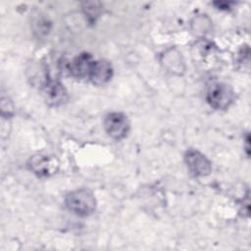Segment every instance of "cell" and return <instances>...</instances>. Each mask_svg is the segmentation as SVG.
Returning a JSON list of instances; mask_svg holds the SVG:
<instances>
[{
  "label": "cell",
  "instance_id": "6da1fadb",
  "mask_svg": "<svg viewBox=\"0 0 251 251\" xmlns=\"http://www.w3.org/2000/svg\"><path fill=\"white\" fill-rule=\"evenodd\" d=\"M65 203L71 212L81 217L91 215L96 209L95 196L87 188H79L70 192L66 196Z\"/></svg>",
  "mask_w": 251,
  "mask_h": 251
},
{
  "label": "cell",
  "instance_id": "7a4b0ae2",
  "mask_svg": "<svg viewBox=\"0 0 251 251\" xmlns=\"http://www.w3.org/2000/svg\"><path fill=\"white\" fill-rule=\"evenodd\" d=\"M206 99L209 105L214 109L226 110L233 102L234 92L228 84L224 82H216L209 87Z\"/></svg>",
  "mask_w": 251,
  "mask_h": 251
},
{
  "label": "cell",
  "instance_id": "3957f363",
  "mask_svg": "<svg viewBox=\"0 0 251 251\" xmlns=\"http://www.w3.org/2000/svg\"><path fill=\"white\" fill-rule=\"evenodd\" d=\"M27 167L37 176L47 177L57 173L59 162L55 156L37 153L29 158Z\"/></svg>",
  "mask_w": 251,
  "mask_h": 251
},
{
  "label": "cell",
  "instance_id": "277c9868",
  "mask_svg": "<svg viewBox=\"0 0 251 251\" xmlns=\"http://www.w3.org/2000/svg\"><path fill=\"white\" fill-rule=\"evenodd\" d=\"M130 124L127 117L120 112L109 113L104 119V128L109 136L116 140L125 138L129 131Z\"/></svg>",
  "mask_w": 251,
  "mask_h": 251
},
{
  "label": "cell",
  "instance_id": "5b68a950",
  "mask_svg": "<svg viewBox=\"0 0 251 251\" xmlns=\"http://www.w3.org/2000/svg\"><path fill=\"white\" fill-rule=\"evenodd\" d=\"M185 163L189 172L195 176H205L211 173L210 161L195 149H189L185 154Z\"/></svg>",
  "mask_w": 251,
  "mask_h": 251
},
{
  "label": "cell",
  "instance_id": "8992f818",
  "mask_svg": "<svg viewBox=\"0 0 251 251\" xmlns=\"http://www.w3.org/2000/svg\"><path fill=\"white\" fill-rule=\"evenodd\" d=\"M43 96L46 103L58 107L68 101V92L65 86L57 80H48L43 87Z\"/></svg>",
  "mask_w": 251,
  "mask_h": 251
},
{
  "label": "cell",
  "instance_id": "52a82bcc",
  "mask_svg": "<svg viewBox=\"0 0 251 251\" xmlns=\"http://www.w3.org/2000/svg\"><path fill=\"white\" fill-rule=\"evenodd\" d=\"M94 61L90 54L81 53L69 63L68 71L75 78H88Z\"/></svg>",
  "mask_w": 251,
  "mask_h": 251
},
{
  "label": "cell",
  "instance_id": "ba28073f",
  "mask_svg": "<svg viewBox=\"0 0 251 251\" xmlns=\"http://www.w3.org/2000/svg\"><path fill=\"white\" fill-rule=\"evenodd\" d=\"M113 76V67L106 60L94 61L88 79L95 85H103L111 80Z\"/></svg>",
  "mask_w": 251,
  "mask_h": 251
},
{
  "label": "cell",
  "instance_id": "9c48e42d",
  "mask_svg": "<svg viewBox=\"0 0 251 251\" xmlns=\"http://www.w3.org/2000/svg\"><path fill=\"white\" fill-rule=\"evenodd\" d=\"M164 64L171 72L183 71V69L181 68V57L179 53L175 50L169 51V53H167L166 56H164Z\"/></svg>",
  "mask_w": 251,
  "mask_h": 251
}]
</instances>
